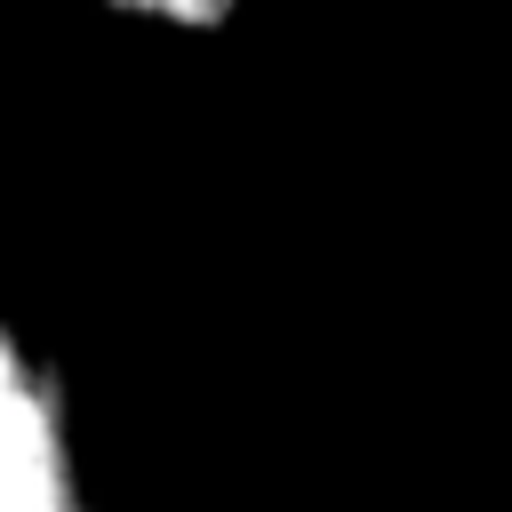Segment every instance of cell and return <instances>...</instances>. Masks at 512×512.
Wrapping results in <instances>:
<instances>
[{"label":"cell","mask_w":512,"mask_h":512,"mask_svg":"<svg viewBox=\"0 0 512 512\" xmlns=\"http://www.w3.org/2000/svg\"><path fill=\"white\" fill-rule=\"evenodd\" d=\"M0 512H104L80 400L48 344L0 304Z\"/></svg>","instance_id":"1"},{"label":"cell","mask_w":512,"mask_h":512,"mask_svg":"<svg viewBox=\"0 0 512 512\" xmlns=\"http://www.w3.org/2000/svg\"><path fill=\"white\" fill-rule=\"evenodd\" d=\"M104 8L128 24H152V32H216V24H232L240 0H104Z\"/></svg>","instance_id":"2"}]
</instances>
